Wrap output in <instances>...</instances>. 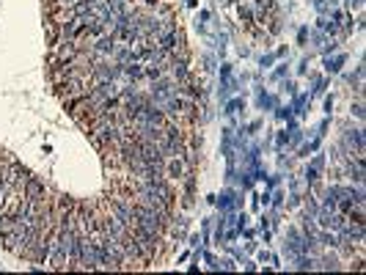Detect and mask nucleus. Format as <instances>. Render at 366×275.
Instances as JSON below:
<instances>
[{"label": "nucleus", "instance_id": "f257e3e1", "mask_svg": "<svg viewBox=\"0 0 366 275\" xmlns=\"http://www.w3.org/2000/svg\"><path fill=\"white\" fill-rule=\"evenodd\" d=\"M22 190H25V198H44V185L42 182H39V179H33V176H28V179H25V187H22Z\"/></svg>", "mask_w": 366, "mask_h": 275}]
</instances>
